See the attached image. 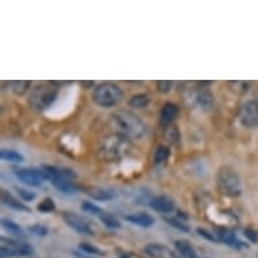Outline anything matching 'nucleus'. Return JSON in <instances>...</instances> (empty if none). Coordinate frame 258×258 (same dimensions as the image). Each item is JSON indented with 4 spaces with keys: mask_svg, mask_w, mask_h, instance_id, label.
Here are the masks:
<instances>
[{
    "mask_svg": "<svg viewBox=\"0 0 258 258\" xmlns=\"http://www.w3.org/2000/svg\"><path fill=\"white\" fill-rule=\"evenodd\" d=\"M123 89L112 83H103L93 89L92 100L95 104L103 108H111L118 106L123 100Z\"/></svg>",
    "mask_w": 258,
    "mask_h": 258,
    "instance_id": "nucleus-5",
    "label": "nucleus"
},
{
    "mask_svg": "<svg viewBox=\"0 0 258 258\" xmlns=\"http://www.w3.org/2000/svg\"><path fill=\"white\" fill-rule=\"evenodd\" d=\"M178 112H180V107L176 103L166 102L160 111V124L161 127L165 130L166 127L173 124L174 119L177 118Z\"/></svg>",
    "mask_w": 258,
    "mask_h": 258,
    "instance_id": "nucleus-12",
    "label": "nucleus"
},
{
    "mask_svg": "<svg viewBox=\"0 0 258 258\" xmlns=\"http://www.w3.org/2000/svg\"><path fill=\"white\" fill-rule=\"evenodd\" d=\"M215 237L218 238V241L222 242V243H226L230 247H234V249H241L245 246L243 242H241L238 239V237L235 235L233 229H229V227H216L215 230Z\"/></svg>",
    "mask_w": 258,
    "mask_h": 258,
    "instance_id": "nucleus-11",
    "label": "nucleus"
},
{
    "mask_svg": "<svg viewBox=\"0 0 258 258\" xmlns=\"http://www.w3.org/2000/svg\"><path fill=\"white\" fill-rule=\"evenodd\" d=\"M63 220H65V223L68 224V227H71V229L75 230L76 233L81 234V235H87V237H93L95 235V231H93L91 223L79 214L65 212L63 214Z\"/></svg>",
    "mask_w": 258,
    "mask_h": 258,
    "instance_id": "nucleus-9",
    "label": "nucleus"
},
{
    "mask_svg": "<svg viewBox=\"0 0 258 258\" xmlns=\"http://www.w3.org/2000/svg\"><path fill=\"white\" fill-rule=\"evenodd\" d=\"M149 206L157 212L169 214L174 210L176 203H174L173 198H170L169 195H157L149 202Z\"/></svg>",
    "mask_w": 258,
    "mask_h": 258,
    "instance_id": "nucleus-14",
    "label": "nucleus"
},
{
    "mask_svg": "<svg viewBox=\"0 0 258 258\" xmlns=\"http://www.w3.org/2000/svg\"><path fill=\"white\" fill-rule=\"evenodd\" d=\"M216 185L220 194L227 198H238L242 195L241 177L231 166H220L216 173Z\"/></svg>",
    "mask_w": 258,
    "mask_h": 258,
    "instance_id": "nucleus-4",
    "label": "nucleus"
},
{
    "mask_svg": "<svg viewBox=\"0 0 258 258\" xmlns=\"http://www.w3.org/2000/svg\"><path fill=\"white\" fill-rule=\"evenodd\" d=\"M0 158L3 161H9V162H22V161H25V157L22 156L21 153L15 152V150H10V149H2L0 150Z\"/></svg>",
    "mask_w": 258,
    "mask_h": 258,
    "instance_id": "nucleus-25",
    "label": "nucleus"
},
{
    "mask_svg": "<svg viewBox=\"0 0 258 258\" xmlns=\"http://www.w3.org/2000/svg\"><path fill=\"white\" fill-rule=\"evenodd\" d=\"M51 184L62 194H67V195H72V194H76L79 190V186L75 184V181L72 180H67V178H55V180H51Z\"/></svg>",
    "mask_w": 258,
    "mask_h": 258,
    "instance_id": "nucleus-18",
    "label": "nucleus"
},
{
    "mask_svg": "<svg viewBox=\"0 0 258 258\" xmlns=\"http://www.w3.org/2000/svg\"><path fill=\"white\" fill-rule=\"evenodd\" d=\"M229 85H230V88L233 89V92L238 93V95H245V93L250 89V87H251V83H250V81L237 80V81H229Z\"/></svg>",
    "mask_w": 258,
    "mask_h": 258,
    "instance_id": "nucleus-28",
    "label": "nucleus"
},
{
    "mask_svg": "<svg viewBox=\"0 0 258 258\" xmlns=\"http://www.w3.org/2000/svg\"><path fill=\"white\" fill-rule=\"evenodd\" d=\"M164 136H165L166 141L170 142V145H177L178 142H180V138H181V136H180V130H178L174 124L166 127Z\"/></svg>",
    "mask_w": 258,
    "mask_h": 258,
    "instance_id": "nucleus-27",
    "label": "nucleus"
},
{
    "mask_svg": "<svg viewBox=\"0 0 258 258\" xmlns=\"http://www.w3.org/2000/svg\"><path fill=\"white\" fill-rule=\"evenodd\" d=\"M55 203L54 200L51 199V198H45L43 200H41V203L37 206V210L39 212H43V214H50V212H54L55 211Z\"/></svg>",
    "mask_w": 258,
    "mask_h": 258,
    "instance_id": "nucleus-30",
    "label": "nucleus"
},
{
    "mask_svg": "<svg viewBox=\"0 0 258 258\" xmlns=\"http://www.w3.org/2000/svg\"><path fill=\"white\" fill-rule=\"evenodd\" d=\"M254 100H255V102H258V91L255 92V99H254Z\"/></svg>",
    "mask_w": 258,
    "mask_h": 258,
    "instance_id": "nucleus-39",
    "label": "nucleus"
},
{
    "mask_svg": "<svg viewBox=\"0 0 258 258\" xmlns=\"http://www.w3.org/2000/svg\"><path fill=\"white\" fill-rule=\"evenodd\" d=\"M144 253L150 258H162L165 255L166 249L162 245H157V243H150L144 249Z\"/></svg>",
    "mask_w": 258,
    "mask_h": 258,
    "instance_id": "nucleus-24",
    "label": "nucleus"
},
{
    "mask_svg": "<svg viewBox=\"0 0 258 258\" xmlns=\"http://www.w3.org/2000/svg\"><path fill=\"white\" fill-rule=\"evenodd\" d=\"M14 173L19 181L29 186H35V188L42 186L46 180L42 169H17Z\"/></svg>",
    "mask_w": 258,
    "mask_h": 258,
    "instance_id": "nucleus-10",
    "label": "nucleus"
},
{
    "mask_svg": "<svg viewBox=\"0 0 258 258\" xmlns=\"http://www.w3.org/2000/svg\"><path fill=\"white\" fill-rule=\"evenodd\" d=\"M80 249L87 254H91V255H103V251L96 246L91 245V243H80Z\"/></svg>",
    "mask_w": 258,
    "mask_h": 258,
    "instance_id": "nucleus-34",
    "label": "nucleus"
},
{
    "mask_svg": "<svg viewBox=\"0 0 258 258\" xmlns=\"http://www.w3.org/2000/svg\"><path fill=\"white\" fill-rule=\"evenodd\" d=\"M99 219L108 229H120V222H119V219L115 215L110 214V212L103 211L99 215Z\"/></svg>",
    "mask_w": 258,
    "mask_h": 258,
    "instance_id": "nucleus-23",
    "label": "nucleus"
},
{
    "mask_svg": "<svg viewBox=\"0 0 258 258\" xmlns=\"http://www.w3.org/2000/svg\"><path fill=\"white\" fill-rule=\"evenodd\" d=\"M196 231H198V234H199L200 237L204 238V239H207V241L214 242V243H218V242H219L218 241V238L215 237V234L210 233V231H207L206 229H202V227H199V229L196 230Z\"/></svg>",
    "mask_w": 258,
    "mask_h": 258,
    "instance_id": "nucleus-37",
    "label": "nucleus"
},
{
    "mask_svg": "<svg viewBox=\"0 0 258 258\" xmlns=\"http://www.w3.org/2000/svg\"><path fill=\"white\" fill-rule=\"evenodd\" d=\"M165 222L169 224L170 227H174V229H177L178 231H182V233H189L190 231L189 226H188L184 220L178 219L177 216H176V218H165Z\"/></svg>",
    "mask_w": 258,
    "mask_h": 258,
    "instance_id": "nucleus-29",
    "label": "nucleus"
},
{
    "mask_svg": "<svg viewBox=\"0 0 258 258\" xmlns=\"http://www.w3.org/2000/svg\"><path fill=\"white\" fill-rule=\"evenodd\" d=\"M2 203L5 204L6 207H10L15 210V211H23V212H30V207H27L25 203H22L21 200L14 198L10 192L7 190H2Z\"/></svg>",
    "mask_w": 258,
    "mask_h": 258,
    "instance_id": "nucleus-17",
    "label": "nucleus"
},
{
    "mask_svg": "<svg viewBox=\"0 0 258 258\" xmlns=\"http://www.w3.org/2000/svg\"><path fill=\"white\" fill-rule=\"evenodd\" d=\"M34 249L29 243H21L13 239H6L2 237V246H0V257L13 258V257H34Z\"/></svg>",
    "mask_w": 258,
    "mask_h": 258,
    "instance_id": "nucleus-6",
    "label": "nucleus"
},
{
    "mask_svg": "<svg viewBox=\"0 0 258 258\" xmlns=\"http://www.w3.org/2000/svg\"><path fill=\"white\" fill-rule=\"evenodd\" d=\"M10 88L15 95L21 96V95H25L30 88V81L26 80H15L10 83Z\"/></svg>",
    "mask_w": 258,
    "mask_h": 258,
    "instance_id": "nucleus-26",
    "label": "nucleus"
},
{
    "mask_svg": "<svg viewBox=\"0 0 258 258\" xmlns=\"http://www.w3.org/2000/svg\"><path fill=\"white\" fill-rule=\"evenodd\" d=\"M238 119L246 128H257L258 127V102L249 100L242 104L238 112Z\"/></svg>",
    "mask_w": 258,
    "mask_h": 258,
    "instance_id": "nucleus-8",
    "label": "nucleus"
},
{
    "mask_svg": "<svg viewBox=\"0 0 258 258\" xmlns=\"http://www.w3.org/2000/svg\"><path fill=\"white\" fill-rule=\"evenodd\" d=\"M177 218H178V219H181V220H184V222H185V220H188V218H189V216L186 215L185 212L178 211L177 212Z\"/></svg>",
    "mask_w": 258,
    "mask_h": 258,
    "instance_id": "nucleus-38",
    "label": "nucleus"
},
{
    "mask_svg": "<svg viewBox=\"0 0 258 258\" xmlns=\"http://www.w3.org/2000/svg\"><path fill=\"white\" fill-rule=\"evenodd\" d=\"M174 247L184 258H199V255L196 254L195 249H194V246L185 239H177L174 242Z\"/></svg>",
    "mask_w": 258,
    "mask_h": 258,
    "instance_id": "nucleus-19",
    "label": "nucleus"
},
{
    "mask_svg": "<svg viewBox=\"0 0 258 258\" xmlns=\"http://www.w3.org/2000/svg\"><path fill=\"white\" fill-rule=\"evenodd\" d=\"M243 234L245 237L249 239L251 243H258V230L254 227H246L243 229Z\"/></svg>",
    "mask_w": 258,
    "mask_h": 258,
    "instance_id": "nucleus-35",
    "label": "nucleus"
},
{
    "mask_svg": "<svg viewBox=\"0 0 258 258\" xmlns=\"http://www.w3.org/2000/svg\"><path fill=\"white\" fill-rule=\"evenodd\" d=\"M150 103V98H149L146 93H136L133 95L132 98L128 99V106L136 110H142L146 108Z\"/></svg>",
    "mask_w": 258,
    "mask_h": 258,
    "instance_id": "nucleus-22",
    "label": "nucleus"
},
{
    "mask_svg": "<svg viewBox=\"0 0 258 258\" xmlns=\"http://www.w3.org/2000/svg\"><path fill=\"white\" fill-rule=\"evenodd\" d=\"M190 106L202 112H208L214 107V93L207 87L198 85L189 93Z\"/></svg>",
    "mask_w": 258,
    "mask_h": 258,
    "instance_id": "nucleus-7",
    "label": "nucleus"
},
{
    "mask_svg": "<svg viewBox=\"0 0 258 258\" xmlns=\"http://www.w3.org/2000/svg\"><path fill=\"white\" fill-rule=\"evenodd\" d=\"M15 190L18 192L19 198H22L23 202H33L35 199V194L31 192L29 189H25V188H19V186H15Z\"/></svg>",
    "mask_w": 258,
    "mask_h": 258,
    "instance_id": "nucleus-33",
    "label": "nucleus"
},
{
    "mask_svg": "<svg viewBox=\"0 0 258 258\" xmlns=\"http://www.w3.org/2000/svg\"><path fill=\"white\" fill-rule=\"evenodd\" d=\"M170 157V148L166 146V145H158L154 150V154H153V162L154 165H161L166 161L169 160Z\"/></svg>",
    "mask_w": 258,
    "mask_h": 258,
    "instance_id": "nucleus-20",
    "label": "nucleus"
},
{
    "mask_svg": "<svg viewBox=\"0 0 258 258\" xmlns=\"http://www.w3.org/2000/svg\"><path fill=\"white\" fill-rule=\"evenodd\" d=\"M126 220L130 222V223L136 224V226L144 227V229H149L154 224V218L146 214V212H134L132 215H127Z\"/></svg>",
    "mask_w": 258,
    "mask_h": 258,
    "instance_id": "nucleus-15",
    "label": "nucleus"
},
{
    "mask_svg": "<svg viewBox=\"0 0 258 258\" xmlns=\"http://www.w3.org/2000/svg\"><path fill=\"white\" fill-rule=\"evenodd\" d=\"M85 194L92 198L93 200H99V202H108V200L115 199V194L112 190L104 189L100 186H89L85 188Z\"/></svg>",
    "mask_w": 258,
    "mask_h": 258,
    "instance_id": "nucleus-16",
    "label": "nucleus"
},
{
    "mask_svg": "<svg viewBox=\"0 0 258 258\" xmlns=\"http://www.w3.org/2000/svg\"><path fill=\"white\" fill-rule=\"evenodd\" d=\"M2 226H3V229H5L7 233L11 234V235H14V237H17V238H25L26 237L23 229H22L19 224L15 223L14 220L7 219V218H3V219H2Z\"/></svg>",
    "mask_w": 258,
    "mask_h": 258,
    "instance_id": "nucleus-21",
    "label": "nucleus"
},
{
    "mask_svg": "<svg viewBox=\"0 0 258 258\" xmlns=\"http://www.w3.org/2000/svg\"><path fill=\"white\" fill-rule=\"evenodd\" d=\"M59 88L55 84H41L37 85L29 96V104L33 110L43 112L49 110L58 98Z\"/></svg>",
    "mask_w": 258,
    "mask_h": 258,
    "instance_id": "nucleus-3",
    "label": "nucleus"
},
{
    "mask_svg": "<svg viewBox=\"0 0 258 258\" xmlns=\"http://www.w3.org/2000/svg\"><path fill=\"white\" fill-rule=\"evenodd\" d=\"M156 84H157V89L162 93L170 92V89H172V87H173V83L169 80H160V81H157Z\"/></svg>",
    "mask_w": 258,
    "mask_h": 258,
    "instance_id": "nucleus-36",
    "label": "nucleus"
},
{
    "mask_svg": "<svg viewBox=\"0 0 258 258\" xmlns=\"http://www.w3.org/2000/svg\"><path fill=\"white\" fill-rule=\"evenodd\" d=\"M42 172L45 173V177L46 180L51 181V180H55V178H67V180H76L77 174L73 172L72 169H68V168H58V166L53 165H43Z\"/></svg>",
    "mask_w": 258,
    "mask_h": 258,
    "instance_id": "nucleus-13",
    "label": "nucleus"
},
{
    "mask_svg": "<svg viewBox=\"0 0 258 258\" xmlns=\"http://www.w3.org/2000/svg\"><path fill=\"white\" fill-rule=\"evenodd\" d=\"M29 233L34 234L37 237H46L47 234H49V229H47L46 226H43V224L35 223L33 226H30Z\"/></svg>",
    "mask_w": 258,
    "mask_h": 258,
    "instance_id": "nucleus-32",
    "label": "nucleus"
},
{
    "mask_svg": "<svg viewBox=\"0 0 258 258\" xmlns=\"http://www.w3.org/2000/svg\"><path fill=\"white\" fill-rule=\"evenodd\" d=\"M111 124L116 132L130 140H140L146 134V124L130 111L119 110L111 115Z\"/></svg>",
    "mask_w": 258,
    "mask_h": 258,
    "instance_id": "nucleus-1",
    "label": "nucleus"
},
{
    "mask_svg": "<svg viewBox=\"0 0 258 258\" xmlns=\"http://www.w3.org/2000/svg\"><path fill=\"white\" fill-rule=\"evenodd\" d=\"M132 149L130 138L112 133L110 136L104 137L98 146V157L103 161H116L126 156Z\"/></svg>",
    "mask_w": 258,
    "mask_h": 258,
    "instance_id": "nucleus-2",
    "label": "nucleus"
},
{
    "mask_svg": "<svg viewBox=\"0 0 258 258\" xmlns=\"http://www.w3.org/2000/svg\"><path fill=\"white\" fill-rule=\"evenodd\" d=\"M81 210L85 212H88V214H93V215H100L103 212V210L99 207L98 204L92 203V202H88V200H85L81 203Z\"/></svg>",
    "mask_w": 258,
    "mask_h": 258,
    "instance_id": "nucleus-31",
    "label": "nucleus"
}]
</instances>
